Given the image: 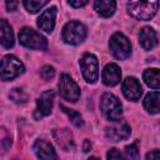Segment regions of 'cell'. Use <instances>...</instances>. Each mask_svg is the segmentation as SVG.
<instances>
[{
  "label": "cell",
  "mask_w": 160,
  "mask_h": 160,
  "mask_svg": "<svg viewBox=\"0 0 160 160\" xmlns=\"http://www.w3.org/2000/svg\"><path fill=\"white\" fill-rule=\"evenodd\" d=\"M128 12L138 20H150L158 11V1H129Z\"/></svg>",
  "instance_id": "1"
},
{
  "label": "cell",
  "mask_w": 160,
  "mask_h": 160,
  "mask_svg": "<svg viewBox=\"0 0 160 160\" xmlns=\"http://www.w3.org/2000/svg\"><path fill=\"white\" fill-rule=\"evenodd\" d=\"M100 109L102 115L110 121H119L122 118V105L119 99L111 92H105L102 95Z\"/></svg>",
  "instance_id": "2"
},
{
  "label": "cell",
  "mask_w": 160,
  "mask_h": 160,
  "mask_svg": "<svg viewBox=\"0 0 160 160\" xmlns=\"http://www.w3.org/2000/svg\"><path fill=\"white\" fill-rule=\"evenodd\" d=\"M24 70V64L14 55H5L0 60V79L4 81H10L18 78Z\"/></svg>",
  "instance_id": "3"
},
{
  "label": "cell",
  "mask_w": 160,
  "mask_h": 160,
  "mask_svg": "<svg viewBox=\"0 0 160 160\" xmlns=\"http://www.w3.org/2000/svg\"><path fill=\"white\" fill-rule=\"evenodd\" d=\"M86 34H88L86 26L80 21L72 20V21L66 22L65 26L62 28L61 38L66 44L78 45L85 40Z\"/></svg>",
  "instance_id": "4"
},
{
  "label": "cell",
  "mask_w": 160,
  "mask_h": 160,
  "mask_svg": "<svg viewBox=\"0 0 160 160\" xmlns=\"http://www.w3.org/2000/svg\"><path fill=\"white\" fill-rule=\"evenodd\" d=\"M19 41L22 46L32 50H45L48 46L46 39L31 28H22L19 31Z\"/></svg>",
  "instance_id": "5"
},
{
  "label": "cell",
  "mask_w": 160,
  "mask_h": 160,
  "mask_svg": "<svg viewBox=\"0 0 160 160\" xmlns=\"http://www.w3.org/2000/svg\"><path fill=\"white\" fill-rule=\"evenodd\" d=\"M109 48L114 58L119 60H124L130 56L131 54V44L129 39L121 34V32H115L109 41Z\"/></svg>",
  "instance_id": "6"
},
{
  "label": "cell",
  "mask_w": 160,
  "mask_h": 160,
  "mask_svg": "<svg viewBox=\"0 0 160 160\" xmlns=\"http://www.w3.org/2000/svg\"><path fill=\"white\" fill-rule=\"evenodd\" d=\"M79 64H80V69H81L84 79L88 82L94 84L99 78V64H98L96 56L89 52L84 54Z\"/></svg>",
  "instance_id": "7"
},
{
  "label": "cell",
  "mask_w": 160,
  "mask_h": 160,
  "mask_svg": "<svg viewBox=\"0 0 160 160\" xmlns=\"http://www.w3.org/2000/svg\"><path fill=\"white\" fill-rule=\"evenodd\" d=\"M59 92L66 101L75 102L80 98V88L68 74H61L59 80Z\"/></svg>",
  "instance_id": "8"
},
{
  "label": "cell",
  "mask_w": 160,
  "mask_h": 160,
  "mask_svg": "<svg viewBox=\"0 0 160 160\" xmlns=\"http://www.w3.org/2000/svg\"><path fill=\"white\" fill-rule=\"evenodd\" d=\"M54 98H55L54 90L44 91L39 96V99L36 101V109H35V118L36 119H41L44 116H48L51 112Z\"/></svg>",
  "instance_id": "9"
},
{
  "label": "cell",
  "mask_w": 160,
  "mask_h": 160,
  "mask_svg": "<svg viewBox=\"0 0 160 160\" xmlns=\"http://www.w3.org/2000/svg\"><path fill=\"white\" fill-rule=\"evenodd\" d=\"M122 94L126 99L131 100V101H136L140 99L141 94H142V89H141V85L140 82L138 81V79L132 78V76H129L126 78L124 81H122Z\"/></svg>",
  "instance_id": "10"
},
{
  "label": "cell",
  "mask_w": 160,
  "mask_h": 160,
  "mask_svg": "<svg viewBox=\"0 0 160 160\" xmlns=\"http://www.w3.org/2000/svg\"><path fill=\"white\" fill-rule=\"evenodd\" d=\"M32 149L40 160H59L52 145L46 140H42V139L36 140Z\"/></svg>",
  "instance_id": "11"
},
{
  "label": "cell",
  "mask_w": 160,
  "mask_h": 160,
  "mask_svg": "<svg viewBox=\"0 0 160 160\" xmlns=\"http://www.w3.org/2000/svg\"><path fill=\"white\" fill-rule=\"evenodd\" d=\"M58 9L55 6H50L42 11V14L38 19V26L45 32H51L55 28V18Z\"/></svg>",
  "instance_id": "12"
},
{
  "label": "cell",
  "mask_w": 160,
  "mask_h": 160,
  "mask_svg": "<svg viewBox=\"0 0 160 160\" xmlns=\"http://www.w3.org/2000/svg\"><path fill=\"white\" fill-rule=\"evenodd\" d=\"M101 79H102V82L106 86H115L121 80V70H120V68L114 62L108 64L102 70Z\"/></svg>",
  "instance_id": "13"
},
{
  "label": "cell",
  "mask_w": 160,
  "mask_h": 160,
  "mask_svg": "<svg viewBox=\"0 0 160 160\" xmlns=\"http://www.w3.org/2000/svg\"><path fill=\"white\" fill-rule=\"evenodd\" d=\"M139 40H140V45L145 50H152L158 45V34L152 28L145 26L140 30Z\"/></svg>",
  "instance_id": "14"
},
{
  "label": "cell",
  "mask_w": 160,
  "mask_h": 160,
  "mask_svg": "<svg viewBox=\"0 0 160 160\" xmlns=\"http://www.w3.org/2000/svg\"><path fill=\"white\" fill-rule=\"evenodd\" d=\"M130 134H131V129L128 124H121L118 126L106 128V130H105V135L110 141L125 140L130 136Z\"/></svg>",
  "instance_id": "15"
},
{
  "label": "cell",
  "mask_w": 160,
  "mask_h": 160,
  "mask_svg": "<svg viewBox=\"0 0 160 160\" xmlns=\"http://www.w3.org/2000/svg\"><path fill=\"white\" fill-rule=\"evenodd\" d=\"M0 44L6 49L14 46V32L5 19H0Z\"/></svg>",
  "instance_id": "16"
},
{
  "label": "cell",
  "mask_w": 160,
  "mask_h": 160,
  "mask_svg": "<svg viewBox=\"0 0 160 160\" xmlns=\"http://www.w3.org/2000/svg\"><path fill=\"white\" fill-rule=\"evenodd\" d=\"M94 9L100 16L109 18L115 12L116 2L112 0H96L94 2Z\"/></svg>",
  "instance_id": "17"
},
{
  "label": "cell",
  "mask_w": 160,
  "mask_h": 160,
  "mask_svg": "<svg viewBox=\"0 0 160 160\" xmlns=\"http://www.w3.org/2000/svg\"><path fill=\"white\" fill-rule=\"evenodd\" d=\"M54 138L59 146H61L64 150H70L74 146L72 141V135L68 129H61V130H55L54 131Z\"/></svg>",
  "instance_id": "18"
},
{
  "label": "cell",
  "mask_w": 160,
  "mask_h": 160,
  "mask_svg": "<svg viewBox=\"0 0 160 160\" xmlns=\"http://www.w3.org/2000/svg\"><path fill=\"white\" fill-rule=\"evenodd\" d=\"M144 108L150 114H158L160 111V94L159 91L149 92L144 99Z\"/></svg>",
  "instance_id": "19"
},
{
  "label": "cell",
  "mask_w": 160,
  "mask_h": 160,
  "mask_svg": "<svg viewBox=\"0 0 160 160\" xmlns=\"http://www.w3.org/2000/svg\"><path fill=\"white\" fill-rule=\"evenodd\" d=\"M142 78H144V81L148 86H150L152 89H159V86H160L159 69H156V68L146 69L142 74Z\"/></svg>",
  "instance_id": "20"
},
{
  "label": "cell",
  "mask_w": 160,
  "mask_h": 160,
  "mask_svg": "<svg viewBox=\"0 0 160 160\" xmlns=\"http://www.w3.org/2000/svg\"><path fill=\"white\" fill-rule=\"evenodd\" d=\"M22 4L25 6V9L30 14H35V12L40 11L44 6H46L48 5V1L46 0H25Z\"/></svg>",
  "instance_id": "21"
},
{
  "label": "cell",
  "mask_w": 160,
  "mask_h": 160,
  "mask_svg": "<svg viewBox=\"0 0 160 160\" xmlns=\"http://www.w3.org/2000/svg\"><path fill=\"white\" fill-rule=\"evenodd\" d=\"M60 108H61L62 111L69 116V119L71 120V122H72L76 128H81V126L84 125V120H82V118H81V115H80L79 112H76L75 110H71V109L66 108L65 105H60Z\"/></svg>",
  "instance_id": "22"
},
{
  "label": "cell",
  "mask_w": 160,
  "mask_h": 160,
  "mask_svg": "<svg viewBox=\"0 0 160 160\" xmlns=\"http://www.w3.org/2000/svg\"><path fill=\"white\" fill-rule=\"evenodd\" d=\"M9 98H10L14 102H16V104H24V102H26L28 99H29L28 94H26L22 89H20V88H14V89L10 91Z\"/></svg>",
  "instance_id": "23"
},
{
  "label": "cell",
  "mask_w": 160,
  "mask_h": 160,
  "mask_svg": "<svg viewBox=\"0 0 160 160\" xmlns=\"http://www.w3.org/2000/svg\"><path fill=\"white\" fill-rule=\"evenodd\" d=\"M125 156L128 160H140V154L136 144H130L125 148Z\"/></svg>",
  "instance_id": "24"
},
{
  "label": "cell",
  "mask_w": 160,
  "mask_h": 160,
  "mask_svg": "<svg viewBox=\"0 0 160 160\" xmlns=\"http://www.w3.org/2000/svg\"><path fill=\"white\" fill-rule=\"evenodd\" d=\"M40 76L42 80H51L55 76V69L51 65H44L40 69Z\"/></svg>",
  "instance_id": "25"
},
{
  "label": "cell",
  "mask_w": 160,
  "mask_h": 160,
  "mask_svg": "<svg viewBox=\"0 0 160 160\" xmlns=\"http://www.w3.org/2000/svg\"><path fill=\"white\" fill-rule=\"evenodd\" d=\"M106 158H108V160H124V156L120 152V150H118L115 148H112V149H110L108 151Z\"/></svg>",
  "instance_id": "26"
},
{
  "label": "cell",
  "mask_w": 160,
  "mask_h": 160,
  "mask_svg": "<svg viewBox=\"0 0 160 160\" xmlns=\"http://www.w3.org/2000/svg\"><path fill=\"white\" fill-rule=\"evenodd\" d=\"M145 160H160V152H159V150L158 149H154L150 152H148Z\"/></svg>",
  "instance_id": "27"
},
{
  "label": "cell",
  "mask_w": 160,
  "mask_h": 160,
  "mask_svg": "<svg viewBox=\"0 0 160 160\" xmlns=\"http://www.w3.org/2000/svg\"><path fill=\"white\" fill-rule=\"evenodd\" d=\"M88 4L86 0H80V1H74V0H70L69 1V5L72 6V8H81V6H85Z\"/></svg>",
  "instance_id": "28"
},
{
  "label": "cell",
  "mask_w": 160,
  "mask_h": 160,
  "mask_svg": "<svg viewBox=\"0 0 160 160\" xmlns=\"http://www.w3.org/2000/svg\"><path fill=\"white\" fill-rule=\"evenodd\" d=\"M18 5H19L18 1H6V9H8V11H15Z\"/></svg>",
  "instance_id": "29"
},
{
  "label": "cell",
  "mask_w": 160,
  "mask_h": 160,
  "mask_svg": "<svg viewBox=\"0 0 160 160\" xmlns=\"http://www.w3.org/2000/svg\"><path fill=\"white\" fill-rule=\"evenodd\" d=\"M90 149H91V142H90V140H88V139H86V140L84 141V151H85V152H88Z\"/></svg>",
  "instance_id": "30"
},
{
  "label": "cell",
  "mask_w": 160,
  "mask_h": 160,
  "mask_svg": "<svg viewBox=\"0 0 160 160\" xmlns=\"http://www.w3.org/2000/svg\"><path fill=\"white\" fill-rule=\"evenodd\" d=\"M88 160H99V159H98V158H95V156H91V158H89Z\"/></svg>",
  "instance_id": "31"
}]
</instances>
